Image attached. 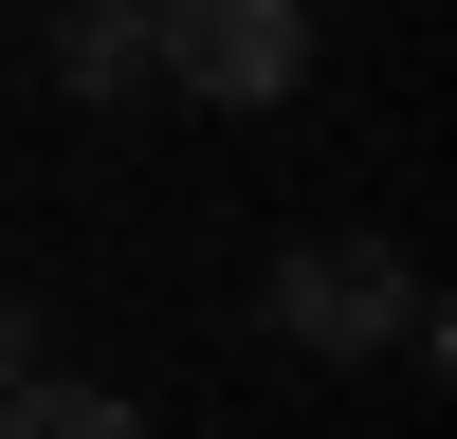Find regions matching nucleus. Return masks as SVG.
Here are the masks:
<instances>
[{"mask_svg": "<svg viewBox=\"0 0 457 439\" xmlns=\"http://www.w3.org/2000/svg\"><path fill=\"white\" fill-rule=\"evenodd\" d=\"M146 73L202 110H275L312 92V0H146Z\"/></svg>", "mask_w": 457, "mask_h": 439, "instance_id": "obj_1", "label": "nucleus"}, {"mask_svg": "<svg viewBox=\"0 0 457 439\" xmlns=\"http://www.w3.org/2000/svg\"><path fill=\"white\" fill-rule=\"evenodd\" d=\"M19 385H37V311L0 293V402H19Z\"/></svg>", "mask_w": 457, "mask_h": 439, "instance_id": "obj_5", "label": "nucleus"}, {"mask_svg": "<svg viewBox=\"0 0 457 439\" xmlns=\"http://www.w3.org/2000/svg\"><path fill=\"white\" fill-rule=\"evenodd\" d=\"M0 439H146V402H110V385H73V366H37V385L0 402Z\"/></svg>", "mask_w": 457, "mask_h": 439, "instance_id": "obj_4", "label": "nucleus"}, {"mask_svg": "<svg viewBox=\"0 0 457 439\" xmlns=\"http://www.w3.org/2000/svg\"><path fill=\"white\" fill-rule=\"evenodd\" d=\"M55 92H73V110L165 92V73H146V0H73V19H55Z\"/></svg>", "mask_w": 457, "mask_h": 439, "instance_id": "obj_3", "label": "nucleus"}, {"mask_svg": "<svg viewBox=\"0 0 457 439\" xmlns=\"http://www.w3.org/2000/svg\"><path fill=\"white\" fill-rule=\"evenodd\" d=\"M275 329L312 366H366V348H421V275H403L385 238H293L275 256Z\"/></svg>", "mask_w": 457, "mask_h": 439, "instance_id": "obj_2", "label": "nucleus"}]
</instances>
